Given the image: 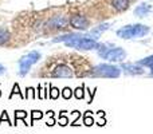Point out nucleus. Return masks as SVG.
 <instances>
[{
  "instance_id": "nucleus-1",
  "label": "nucleus",
  "mask_w": 153,
  "mask_h": 134,
  "mask_svg": "<svg viewBox=\"0 0 153 134\" xmlns=\"http://www.w3.org/2000/svg\"><path fill=\"white\" fill-rule=\"evenodd\" d=\"M151 31L148 26L144 24H132V26H125L117 31V36L121 39H136V38H143Z\"/></svg>"
},
{
  "instance_id": "nucleus-2",
  "label": "nucleus",
  "mask_w": 153,
  "mask_h": 134,
  "mask_svg": "<svg viewBox=\"0 0 153 134\" xmlns=\"http://www.w3.org/2000/svg\"><path fill=\"white\" fill-rule=\"evenodd\" d=\"M65 44H66L67 47L78 48V50H97V48L100 47V43L95 39L81 36V35H75L73 39L66 40Z\"/></svg>"
},
{
  "instance_id": "nucleus-3",
  "label": "nucleus",
  "mask_w": 153,
  "mask_h": 134,
  "mask_svg": "<svg viewBox=\"0 0 153 134\" xmlns=\"http://www.w3.org/2000/svg\"><path fill=\"white\" fill-rule=\"evenodd\" d=\"M97 50H98V55L109 62H122L126 58V53L121 47L108 48L105 44H100V47Z\"/></svg>"
},
{
  "instance_id": "nucleus-4",
  "label": "nucleus",
  "mask_w": 153,
  "mask_h": 134,
  "mask_svg": "<svg viewBox=\"0 0 153 134\" xmlns=\"http://www.w3.org/2000/svg\"><path fill=\"white\" fill-rule=\"evenodd\" d=\"M93 76H101V78H118L121 75V70L120 67L111 66V64H98L93 68L90 73Z\"/></svg>"
},
{
  "instance_id": "nucleus-5",
  "label": "nucleus",
  "mask_w": 153,
  "mask_h": 134,
  "mask_svg": "<svg viewBox=\"0 0 153 134\" xmlns=\"http://www.w3.org/2000/svg\"><path fill=\"white\" fill-rule=\"evenodd\" d=\"M40 59V54L38 51H31V53L23 55L19 59V75L24 76L30 71V68L32 67V64H35Z\"/></svg>"
},
{
  "instance_id": "nucleus-6",
  "label": "nucleus",
  "mask_w": 153,
  "mask_h": 134,
  "mask_svg": "<svg viewBox=\"0 0 153 134\" xmlns=\"http://www.w3.org/2000/svg\"><path fill=\"white\" fill-rule=\"evenodd\" d=\"M70 24L73 26V28L83 30L85 31V30H87V27H89V20L82 15H74V16H71V19H70Z\"/></svg>"
},
{
  "instance_id": "nucleus-7",
  "label": "nucleus",
  "mask_w": 153,
  "mask_h": 134,
  "mask_svg": "<svg viewBox=\"0 0 153 134\" xmlns=\"http://www.w3.org/2000/svg\"><path fill=\"white\" fill-rule=\"evenodd\" d=\"M51 76H54V78H71L73 71L70 67L65 66V64H61V66H58L51 73Z\"/></svg>"
},
{
  "instance_id": "nucleus-8",
  "label": "nucleus",
  "mask_w": 153,
  "mask_h": 134,
  "mask_svg": "<svg viewBox=\"0 0 153 134\" xmlns=\"http://www.w3.org/2000/svg\"><path fill=\"white\" fill-rule=\"evenodd\" d=\"M121 68H124L128 74H132V75H138V74H143L144 73V70L140 67V64L124 63V64H121Z\"/></svg>"
},
{
  "instance_id": "nucleus-9",
  "label": "nucleus",
  "mask_w": 153,
  "mask_h": 134,
  "mask_svg": "<svg viewBox=\"0 0 153 134\" xmlns=\"http://www.w3.org/2000/svg\"><path fill=\"white\" fill-rule=\"evenodd\" d=\"M67 24V19L65 16H55L51 21H48V26H51L53 28H63Z\"/></svg>"
},
{
  "instance_id": "nucleus-10",
  "label": "nucleus",
  "mask_w": 153,
  "mask_h": 134,
  "mask_svg": "<svg viewBox=\"0 0 153 134\" xmlns=\"http://www.w3.org/2000/svg\"><path fill=\"white\" fill-rule=\"evenodd\" d=\"M151 11H152V7L149 4H141L134 10V15L138 16V18H144V16H146Z\"/></svg>"
},
{
  "instance_id": "nucleus-11",
  "label": "nucleus",
  "mask_w": 153,
  "mask_h": 134,
  "mask_svg": "<svg viewBox=\"0 0 153 134\" xmlns=\"http://www.w3.org/2000/svg\"><path fill=\"white\" fill-rule=\"evenodd\" d=\"M111 4H113L114 10L121 12V11L128 10V7H129V0H113Z\"/></svg>"
},
{
  "instance_id": "nucleus-12",
  "label": "nucleus",
  "mask_w": 153,
  "mask_h": 134,
  "mask_svg": "<svg viewBox=\"0 0 153 134\" xmlns=\"http://www.w3.org/2000/svg\"><path fill=\"white\" fill-rule=\"evenodd\" d=\"M10 40V32L5 28H0V46L5 44Z\"/></svg>"
},
{
  "instance_id": "nucleus-13",
  "label": "nucleus",
  "mask_w": 153,
  "mask_h": 134,
  "mask_svg": "<svg viewBox=\"0 0 153 134\" xmlns=\"http://www.w3.org/2000/svg\"><path fill=\"white\" fill-rule=\"evenodd\" d=\"M27 114H28V113H26L24 110H16L15 111V124H13V125H18V119H23V124L24 125H28L26 121H24V119H26V117H27Z\"/></svg>"
},
{
  "instance_id": "nucleus-14",
  "label": "nucleus",
  "mask_w": 153,
  "mask_h": 134,
  "mask_svg": "<svg viewBox=\"0 0 153 134\" xmlns=\"http://www.w3.org/2000/svg\"><path fill=\"white\" fill-rule=\"evenodd\" d=\"M108 28H109V24H101V26H98L97 28H93L91 35H95V36H100V35L102 34L103 31H106Z\"/></svg>"
},
{
  "instance_id": "nucleus-15",
  "label": "nucleus",
  "mask_w": 153,
  "mask_h": 134,
  "mask_svg": "<svg viewBox=\"0 0 153 134\" xmlns=\"http://www.w3.org/2000/svg\"><path fill=\"white\" fill-rule=\"evenodd\" d=\"M137 64H140V66H146V67H153V55L141 59Z\"/></svg>"
},
{
  "instance_id": "nucleus-16",
  "label": "nucleus",
  "mask_w": 153,
  "mask_h": 134,
  "mask_svg": "<svg viewBox=\"0 0 153 134\" xmlns=\"http://www.w3.org/2000/svg\"><path fill=\"white\" fill-rule=\"evenodd\" d=\"M90 113H91V111H86V114L83 115V122H85V125H86V126H91V125L94 124L93 115Z\"/></svg>"
},
{
  "instance_id": "nucleus-17",
  "label": "nucleus",
  "mask_w": 153,
  "mask_h": 134,
  "mask_svg": "<svg viewBox=\"0 0 153 134\" xmlns=\"http://www.w3.org/2000/svg\"><path fill=\"white\" fill-rule=\"evenodd\" d=\"M15 94H18L19 95V97H20L22 98V99H23V95H22V93H20V89H19V84L18 83H15V84H13V87H12V93H11V94H10V99H11V98H12L13 97V95H15Z\"/></svg>"
},
{
  "instance_id": "nucleus-18",
  "label": "nucleus",
  "mask_w": 153,
  "mask_h": 134,
  "mask_svg": "<svg viewBox=\"0 0 153 134\" xmlns=\"http://www.w3.org/2000/svg\"><path fill=\"white\" fill-rule=\"evenodd\" d=\"M74 97L76 99H82L85 97V93H83V87H76L74 90Z\"/></svg>"
},
{
  "instance_id": "nucleus-19",
  "label": "nucleus",
  "mask_w": 153,
  "mask_h": 134,
  "mask_svg": "<svg viewBox=\"0 0 153 134\" xmlns=\"http://www.w3.org/2000/svg\"><path fill=\"white\" fill-rule=\"evenodd\" d=\"M71 95H73V91H71L70 87H65V89L62 90V97H63L65 99H70Z\"/></svg>"
},
{
  "instance_id": "nucleus-20",
  "label": "nucleus",
  "mask_w": 153,
  "mask_h": 134,
  "mask_svg": "<svg viewBox=\"0 0 153 134\" xmlns=\"http://www.w3.org/2000/svg\"><path fill=\"white\" fill-rule=\"evenodd\" d=\"M59 95H61V91H59L56 87H51V91H50V98L51 99H58Z\"/></svg>"
},
{
  "instance_id": "nucleus-21",
  "label": "nucleus",
  "mask_w": 153,
  "mask_h": 134,
  "mask_svg": "<svg viewBox=\"0 0 153 134\" xmlns=\"http://www.w3.org/2000/svg\"><path fill=\"white\" fill-rule=\"evenodd\" d=\"M42 117H43V113H42V111H38V110H34V111H32V113H31V122H34L35 121V119H40V118H42Z\"/></svg>"
},
{
  "instance_id": "nucleus-22",
  "label": "nucleus",
  "mask_w": 153,
  "mask_h": 134,
  "mask_svg": "<svg viewBox=\"0 0 153 134\" xmlns=\"http://www.w3.org/2000/svg\"><path fill=\"white\" fill-rule=\"evenodd\" d=\"M3 121H7V124L13 125V124H11L10 118H8V114H7V111H3V113H1V117H0V125H1V122H3Z\"/></svg>"
},
{
  "instance_id": "nucleus-23",
  "label": "nucleus",
  "mask_w": 153,
  "mask_h": 134,
  "mask_svg": "<svg viewBox=\"0 0 153 134\" xmlns=\"http://www.w3.org/2000/svg\"><path fill=\"white\" fill-rule=\"evenodd\" d=\"M67 124H69V119L66 117H59V125L61 126H66Z\"/></svg>"
},
{
  "instance_id": "nucleus-24",
  "label": "nucleus",
  "mask_w": 153,
  "mask_h": 134,
  "mask_svg": "<svg viewBox=\"0 0 153 134\" xmlns=\"http://www.w3.org/2000/svg\"><path fill=\"white\" fill-rule=\"evenodd\" d=\"M4 73H5V67L3 64H0V75H3Z\"/></svg>"
},
{
  "instance_id": "nucleus-25",
  "label": "nucleus",
  "mask_w": 153,
  "mask_h": 134,
  "mask_svg": "<svg viewBox=\"0 0 153 134\" xmlns=\"http://www.w3.org/2000/svg\"><path fill=\"white\" fill-rule=\"evenodd\" d=\"M151 68H152V71H151V75L153 76V67H151Z\"/></svg>"
},
{
  "instance_id": "nucleus-26",
  "label": "nucleus",
  "mask_w": 153,
  "mask_h": 134,
  "mask_svg": "<svg viewBox=\"0 0 153 134\" xmlns=\"http://www.w3.org/2000/svg\"><path fill=\"white\" fill-rule=\"evenodd\" d=\"M0 97H1V91H0Z\"/></svg>"
}]
</instances>
